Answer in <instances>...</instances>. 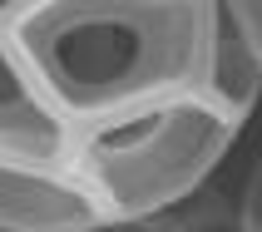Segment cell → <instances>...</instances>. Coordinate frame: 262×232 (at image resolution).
I'll return each instance as SVG.
<instances>
[{"mask_svg": "<svg viewBox=\"0 0 262 232\" xmlns=\"http://www.w3.org/2000/svg\"><path fill=\"white\" fill-rule=\"evenodd\" d=\"M213 0H35L10 25L74 133L198 84Z\"/></svg>", "mask_w": 262, "mask_h": 232, "instance_id": "obj_1", "label": "cell"}, {"mask_svg": "<svg viewBox=\"0 0 262 232\" xmlns=\"http://www.w3.org/2000/svg\"><path fill=\"white\" fill-rule=\"evenodd\" d=\"M248 124L198 89H178L74 133L70 163L104 218H168L208 193Z\"/></svg>", "mask_w": 262, "mask_h": 232, "instance_id": "obj_2", "label": "cell"}, {"mask_svg": "<svg viewBox=\"0 0 262 232\" xmlns=\"http://www.w3.org/2000/svg\"><path fill=\"white\" fill-rule=\"evenodd\" d=\"M104 218L70 158L0 148V232H74Z\"/></svg>", "mask_w": 262, "mask_h": 232, "instance_id": "obj_3", "label": "cell"}, {"mask_svg": "<svg viewBox=\"0 0 262 232\" xmlns=\"http://www.w3.org/2000/svg\"><path fill=\"white\" fill-rule=\"evenodd\" d=\"M74 129L64 124L40 79L30 74L10 25H0V148L10 153H40V158H70Z\"/></svg>", "mask_w": 262, "mask_h": 232, "instance_id": "obj_4", "label": "cell"}, {"mask_svg": "<svg viewBox=\"0 0 262 232\" xmlns=\"http://www.w3.org/2000/svg\"><path fill=\"white\" fill-rule=\"evenodd\" d=\"M193 89L208 94L237 124H252V114H257V104H262V59L252 55V44L243 40V30L223 15L218 0H213V25H208L203 64H198V84Z\"/></svg>", "mask_w": 262, "mask_h": 232, "instance_id": "obj_5", "label": "cell"}, {"mask_svg": "<svg viewBox=\"0 0 262 232\" xmlns=\"http://www.w3.org/2000/svg\"><path fill=\"white\" fill-rule=\"evenodd\" d=\"M163 232H248V227L237 218L233 198H208V193H198L193 203H183L178 213L163 218Z\"/></svg>", "mask_w": 262, "mask_h": 232, "instance_id": "obj_6", "label": "cell"}, {"mask_svg": "<svg viewBox=\"0 0 262 232\" xmlns=\"http://www.w3.org/2000/svg\"><path fill=\"white\" fill-rule=\"evenodd\" d=\"M233 207H237V218H243L248 232H262V144H257V158L248 163V173H243V183L233 193Z\"/></svg>", "mask_w": 262, "mask_h": 232, "instance_id": "obj_7", "label": "cell"}, {"mask_svg": "<svg viewBox=\"0 0 262 232\" xmlns=\"http://www.w3.org/2000/svg\"><path fill=\"white\" fill-rule=\"evenodd\" d=\"M223 15L243 30V40L252 44V55L262 59V0H218Z\"/></svg>", "mask_w": 262, "mask_h": 232, "instance_id": "obj_8", "label": "cell"}, {"mask_svg": "<svg viewBox=\"0 0 262 232\" xmlns=\"http://www.w3.org/2000/svg\"><path fill=\"white\" fill-rule=\"evenodd\" d=\"M74 232H163V218H154V222H144V218H94Z\"/></svg>", "mask_w": 262, "mask_h": 232, "instance_id": "obj_9", "label": "cell"}, {"mask_svg": "<svg viewBox=\"0 0 262 232\" xmlns=\"http://www.w3.org/2000/svg\"><path fill=\"white\" fill-rule=\"evenodd\" d=\"M30 5H35V0H0V25H15Z\"/></svg>", "mask_w": 262, "mask_h": 232, "instance_id": "obj_10", "label": "cell"}]
</instances>
